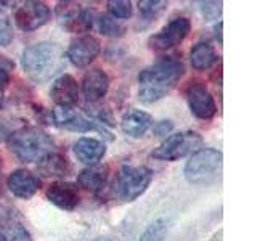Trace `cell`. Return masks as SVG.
I'll use <instances>...</instances> for the list:
<instances>
[{"label":"cell","instance_id":"obj_1","mask_svg":"<svg viewBox=\"0 0 257 241\" xmlns=\"http://www.w3.org/2000/svg\"><path fill=\"white\" fill-rule=\"evenodd\" d=\"M185 74V66L175 56L161 58L139 74V98L143 103H155L172 90Z\"/></svg>","mask_w":257,"mask_h":241},{"label":"cell","instance_id":"obj_2","mask_svg":"<svg viewBox=\"0 0 257 241\" xmlns=\"http://www.w3.org/2000/svg\"><path fill=\"white\" fill-rule=\"evenodd\" d=\"M24 72L34 82H45L64 66V52L55 42H39L24 48L21 56Z\"/></svg>","mask_w":257,"mask_h":241},{"label":"cell","instance_id":"obj_3","mask_svg":"<svg viewBox=\"0 0 257 241\" xmlns=\"http://www.w3.org/2000/svg\"><path fill=\"white\" fill-rule=\"evenodd\" d=\"M8 148L20 161L36 163L53 151V140L39 127H23L8 137Z\"/></svg>","mask_w":257,"mask_h":241},{"label":"cell","instance_id":"obj_4","mask_svg":"<svg viewBox=\"0 0 257 241\" xmlns=\"http://www.w3.org/2000/svg\"><path fill=\"white\" fill-rule=\"evenodd\" d=\"M153 180V172L145 166H122L112 183L114 196L124 203L135 201L142 196Z\"/></svg>","mask_w":257,"mask_h":241},{"label":"cell","instance_id":"obj_5","mask_svg":"<svg viewBox=\"0 0 257 241\" xmlns=\"http://www.w3.org/2000/svg\"><path fill=\"white\" fill-rule=\"evenodd\" d=\"M223 156L219 150L204 148L193 153V156L185 166V179L195 185L211 183L220 172Z\"/></svg>","mask_w":257,"mask_h":241},{"label":"cell","instance_id":"obj_6","mask_svg":"<svg viewBox=\"0 0 257 241\" xmlns=\"http://www.w3.org/2000/svg\"><path fill=\"white\" fill-rule=\"evenodd\" d=\"M201 147H203V137L198 132H177L167 137L158 148L153 150L151 156L159 161H177L190 153H196Z\"/></svg>","mask_w":257,"mask_h":241},{"label":"cell","instance_id":"obj_7","mask_svg":"<svg viewBox=\"0 0 257 241\" xmlns=\"http://www.w3.org/2000/svg\"><path fill=\"white\" fill-rule=\"evenodd\" d=\"M190 29L191 23L188 18H175L171 23H167L159 32L153 34L148 40V45L158 52L169 50V48L180 45L190 34Z\"/></svg>","mask_w":257,"mask_h":241},{"label":"cell","instance_id":"obj_8","mask_svg":"<svg viewBox=\"0 0 257 241\" xmlns=\"http://www.w3.org/2000/svg\"><path fill=\"white\" fill-rule=\"evenodd\" d=\"M56 15L69 32H87L93 26L92 12L76 2H60L56 7Z\"/></svg>","mask_w":257,"mask_h":241},{"label":"cell","instance_id":"obj_9","mask_svg":"<svg viewBox=\"0 0 257 241\" xmlns=\"http://www.w3.org/2000/svg\"><path fill=\"white\" fill-rule=\"evenodd\" d=\"M52 16L50 8L44 2H24L15 12V23L21 31L31 32L48 23Z\"/></svg>","mask_w":257,"mask_h":241},{"label":"cell","instance_id":"obj_10","mask_svg":"<svg viewBox=\"0 0 257 241\" xmlns=\"http://www.w3.org/2000/svg\"><path fill=\"white\" fill-rule=\"evenodd\" d=\"M187 100L190 104V111L198 119L207 120L215 116V101L203 80H193V82H190L187 88Z\"/></svg>","mask_w":257,"mask_h":241},{"label":"cell","instance_id":"obj_11","mask_svg":"<svg viewBox=\"0 0 257 241\" xmlns=\"http://www.w3.org/2000/svg\"><path fill=\"white\" fill-rule=\"evenodd\" d=\"M100 50H101V45H100V40L96 37L80 36L71 42L66 52V56L74 66L85 68L98 56Z\"/></svg>","mask_w":257,"mask_h":241},{"label":"cell","instance_id":"obj_12","mask_svg":"<svg viewBox=\"0 0 257 241\" xmlns=\"http://www.w3.org/2000/svg\"><path fill=\"white\" fill-rule=\"evenodd\" d=\"M50 119L53 126L71 132H90L98 129L95 123H92L90 119H87L72 108L56 106L50 111Z\"/></svg>","mask_w":257,"mask_h":241},{"label":"cell","instance_id":"obj_13","mask_svg":"<svg viewBox=\"0 0 257 241\" xmlns=\"http://www.w3.org/2000/svg\"><path fill=\"white\" fill-rule=\"evenodd\" d=\"M45 196L50 203H53L56 207L63 209V211H74L80 201L77 187L74 183H68V182L50 183L45 191Z\"/></svg>","mask_w":257,"mask_h":241},{"label":"cell","instance_id":"obj_14","mask_svg":"<svg viewBox=\"0 0 257 241\" xmlns=\"http://www.w3.org/2000/svg\"><path fill=\"white\" fill-rule=\"evenodd\" d=\"M52 100L63 108H72L79 100V84L71 74L56 77L50 88Z\"/></svg>","mask_w":257,"mask_h":241},{"label":"cell","instance_id":"obj_15","mask_svg":"<svg viewBox=\"0 0 257 241\" xmlns=\"http://www.w3.org/2000/svg\"><path fill=\"white\" fill-rule=\"evenodd\" d=\"M7 185L16 198L31 199L40 188V180L28 169H16L8 175Z\"/></svg>","mask_w":257,"mask_h":241},{"label":"cell","instance_id":"obj_16","mask_svg":"<svg viewBox=\"0 0 257 241\" xmlns=\"http://www.w3.org/2000/svg\"><path fill=\"white\" fill-rule=\"evenodd\" d=\"M109 90V77L101 69H90L84 74L82 79V92L87 101L96 103L100 101Z\"/></svg>","mask_w":257,"mask_h":241},{"label":"cell","instance_id":"obj_17","mask_svg":"<svg viewBox=\"0 0 257 241\" xmlns=\"http://www.w3.org/2000/svg\"><path fill=\"white\" fill-rule=\"evenodd\" d=\"M153 124V117L142 109H131L127 111L122 116L120 120V129L122 132L128 137H134V139H140Z\"/></svg>","mask_w":257,"mask_h":241},{"label":"cell","instance_id":"obj_18","mask_svg":"<svg viewBox=\"0 0 257 241\" xmlns=\"http://www.w3.org/2000/svg\"><path fill=\"white\" fill-rule=\"evenodd\" d=\"M74 153L80 163L95 166L104 156L106 147L103 142L92 139V137H82L74 143Z\"/></svg>","mask_w":257,"mask_h":241},{"label":"cell","instance_id":"obj_19","mask_svg":"<svg viewBox=\"0 0 257 241\" xmlns=\"http://www.w3.org/2000/svg\"><path fill=\"white\" fill-rule=\"evenodd\" d=\"M39 171L45 177H68L72 167L66 156L52 151L39 161Z\"/></svg>","mask_w":257,"mask_h":241},{"label":"cell","instance_id":"obj_20","mask_svg":"<svg viewBox=\"0 0 257 241\" xmlns=\"http://www.w3.org/2000/svg\"><path fill=\"white\" fill-rule=\"evenodd\" d=\"M108 175H109V167L108 166H90L84 169L82 172L79 174V185L82 188L96 193L104 188V185L108 182Z\"/></svg>","mask_w":257,"mask_h":241},{"label":"cell","instance_id":"obj_21","mask_svg":"<svg viewBox=\"0 0 257 241\" xmlns=\"http://www.w3.org/2000/svg\"><path fill=\"white\" fill-rule=\"evenodd\" d=\"M190 60H191V66L196 71H204V69H209L215 63L217 53L212 45L201 42L191 48Z\"/></svg>","mask_w":257,"mask_h":241},{"label":"cell","instance_id":"obj_22","mask_svg":"<svg viewBox=\"0 0 257 241\" xmlns=\"http://www.w3.org/2000/svg\"><path fill=\"white\" fill-rule=\"evenodd\" d=\"M0 239L2 241H32L28 228L15 217L7 219L0 225Z\"/></svg>","mask_w":257,"mask_h":241},{"label":"cell","instance_id":"obj_23","mask_svg":"<svg viewBox=\"0 0 257 241\" xmlns=\"http://www.w3.org/2000/svg\"><path fill=\"white\" fill-rule=\"evenodd\" d=\"M98 29L101 34L109 36V37H120V36H124V32H125V28L122 24L109 15L98 16Z\"/></svg>","mask_w":257,"mask_h":241},{"label":"cell","instance_id":"obj_24","mask_svg":"<svg viewBox=\"0 0 257 241\" xmlns=\"http://www.w3.org/2000/svg\"><path fill=\"white\" fill-rule=\"evenodd\" d=\"M167 236V223L164 219H158L143 231L140 241H166Z\"/></svg>","mask_w":257,"mask_h":241},{"label":"cell","instance_id":"obj_25","mask_svg":"<svg viewBox=\"0 0 257 241\" xmlns=\"http://www.w3.org/2000/svg\"><path fill=\"white\" fill-rule=\"evenodd\" d=\"M109 16L119 20H127L132 16V2H125V0H111L108 2Z\"/></svg>","mask_w":257,"mask_h":241},{"label":"cell","instance_id":"obj_26","mask_svg":"<svg viewBox=\"0 0 257 241\" xmlns=\"http://www.w3.org/2000/svg\"><path fill=\"white\" fill-rule=\"evenodd\" d=\"M167 7V2H140L139 8H140V15L143 20L147 21H153L155 18L163 13Z\"/></svg>","mask_w":257,"mask_h":241},{"label":"cell","instance_id":"obj_27","mask_svg":"<svg viewBox=\"0 0 257 241\" xmlns=\"http://www.w3.org/2000/svg\"><path fill=\"white\" fill-rule=\"evenodd\" d=\"M13 40V26L12 21L8 18V15L0 10V47H7L10 45Z\"/></svg>","mask_w":257,"mask_h":241},{"label":"cell","instance_id":"obj_28","mask_svg":"<svg viewBox=\"0 0 257 241\" xmlns=\"http://www.w3.org/2000/svg\"><path fill=\"white\" fill-rule=\"evenodd\" d=\"M15 68L13 61H10L7 56H0V90L10 84V71Z\"/></svg>","mask_w":257,"mask_h":241},{"label":"cell","instance_id":"obj_29","mask_svg":"<svg viewBox=\"0 0 257 241\" xmlns=\"http://www.w3.org/2000/svg\"><path fill=\"white\" fill-rule=\"evenodd\" d=\"M201 12L203 16L209 20H217L222 13V4L220 2H203L201 4Z\"/></svg>","mask_w":257,"mask_h":241},{"label":"cell","instance_id":"obj_30","mask_svg":"<svg viewBox=\"0 0 257 241\" xmlns=\"http://www.w3.org/2000/svg\"><path fill=\"white\" fill-rule=\"evenodd\" d=\"M172 127L174 126L171 120H161V123H158L155 126V132H156V135H167L172 131Z\"/></svg>","mask_w":257,"mask_h":241},{"label":"cell","instance_id":"obj_31","mask_svg":"<svg viewBox=\"0 0 257 241\" xmlns=\"http://www.w3.org/2000/svg\"><path fill=\"white\" fill-rule=\"evenodd\" d=\"M222 235H223V231H222V230H219V231H217L215 235L212 236V239H211V241H222Z\"/></svg>","mask_w":257,"mask_h":241},{"label":"cell","instance_id":"obj_32","mask_svg":"<svg viewBox=\"0 0 257 241\" xmlns=\"http://www.w3.org/2000/svg\"><path fill=\"white\" fill-rule=\"evenodd\" d=\"M2 104H4V92L0 90V108H2Z\"/></svg>","mask_w":257,"mask_h":241},{"label":"cell","instance_id":"obj_33","mask_svg":"<svg viewBox=\"0 0 257 241\" xmlns=\"http://www.w3.org/2000/svg\"><path fill=\"white\" fill-rule=\"evenodd\" d=\"M0 175H2V159H0Z\"/></svg>","mask_w":257,"mask_h":241},{"label":"cell","instance_id":"obj_34","mask_svg":"<svg viewBox=\"0 0 257 241\" xmlns=\"http://www.w3.org/2000/svg\"><path fill=\"white\" fill-rule=\"evenodd\" d=\"M95 241H108V239H104V238H98V239H95Z\"/></svg>","mask_w":257,"mask_h":241}]
</instances>
